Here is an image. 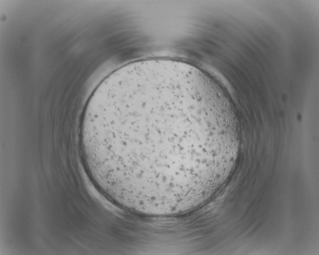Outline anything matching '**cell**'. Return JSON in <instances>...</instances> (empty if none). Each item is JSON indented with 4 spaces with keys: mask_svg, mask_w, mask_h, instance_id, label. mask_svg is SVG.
I'll list each match as a JSON object with an SVG mask.
<instances>
[{
    "mask_svg": "<svg viewBox=\"0 0 319 255\" xmlns=\"http://www.w3.org/2000/svg\"><path fill=\"white\" fill-rule=\"evenodd\" d=\"M219 123L199 73L168 59L135 61L95 89L79 130L93 184L124 205L183 198L203 175Z\"/></svg>",
    "mask_w": 319,
    "mask_h": 255,
    "instance_id": "obj_1",
    "label": "cell"
}]
</instances>
